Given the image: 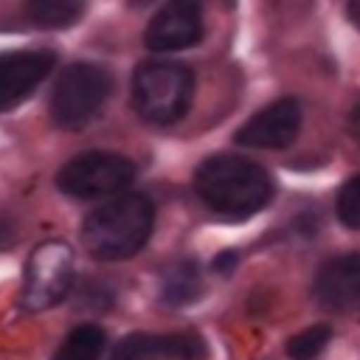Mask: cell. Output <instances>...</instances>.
Segmentation results:
<instances>
[{
    "instance_id": "cell-1",
    "label": "cell",
    "mask_w": 360,
    "mask_h": 360,
    "mask_svg": "<svg viewBox=\"0 0 360 360\" xmlns=\"http://www.w3.org/2000/svg\"><path fill=\"white\" fill-rule=\"evenodd\" d=\"M194 191L211 211L242 219L270 202L273 180L253 160L236 155H211L194 172Z\"/></svg>"
},
{
    "instance_id": "cell-8",
    "label": "cell",
    "mask_w": 360,
    "mask_h": 360,
    "mask_svg": "<svg viewBox=\"0 0 360 360\" xmlns=\"http://www.w3.org/2000/svg\"><path fill=\"white\" fill-rule=\"evenodd\" d=\"M301 129V104L295 98H278L250 115L233 135L236 143L250 149H284Z\"/></svg>"
},
{
    "instance_id": "cell-10",
    "label": "cell",
    "mask_w": 360,
    "mask_h": 360,
    "mask_svg": "<svg viewBox=\"0 0 360 360\" xmlns=\"http://www.w3.org/2000/svg\"><path fill=\"white\" fill-rule=\"evenodd\" d=\"M200 357H205V343L194 332H177V335L132 332L124 335L110 354V360H200Z\"/></svg>"
},
{
    "instance_id": "cell-3",
    "label": "cell",
    "mask_w": 360,
    "mask_h": 360,
    "mask_svg": "<svg viewBox=\"0 0 360 360\" xmlns=\"http://www.w3.org/2000/svg\"><path fill=\"white\" fill-rule=\"evenodd\" d=\"M194 98V73L183 62L146 59L132 73V107L149 124H174Z\"/></svg>"
},
{
    "instance_id": "cell-11",
    "label": "cell",
    "mask_w": 360,
    "mask_h": 360,
    "mask_svg": "<svg viewBox=\"0 0 360 360\" xmlns=\"http://www.w3.org/2000/svg\"><path fill=\"white\" fill-rule=\"evenodd\" d=\"M315 298L335 312L360 309V253L329 259L315 276Z\"/></svg>"
},
{
    "instance_id": "cell-19",
    "label": "cell",
    "mask_w": 360,
    "mask_h": 360,
    "mask_svg": "<svg viewBox=\"0 0 360 360\" xmlns=\"http://www.w3.org/2000/svg\"><path fill=\"white\" fill-rule=\"evenodd\" d=\"M352 127H354V132L360 135V107L354 110V115H352Z\"/></svg>"
},
{
    "instance_id": "cell-12",
    "label": "cell",
    "mask_w": 360,
    "mask_h": 360,
    "mask_svg": "<svg viewBox=\"0 0 360 360\" xmlns=\"http://www.w3.org/2000/svg\"><path fill=\"white\" fill-rule=\"evenodd\" d=\"M202 295V270L194 259H180L174 262L160 281V298L169 307H186L194 304Z\"/></svg>"
},
{
    "instance_id": "cell-15",
    "label": "cell",
    "mask_w": 360,
    "mask_h": 360,
    "mask_svg": "<svg viewBox=\"0 0 360 360\" xmlns=\"http://www.w3.org/2000/svg\"><path fill=\"white\" fill-rule=\"evenodd\" d=\"M329 338H332V329L329 326H309V329H304L301 335H295V338H290V343H287V354L292 357V360H312V357H318L321 352H323V346L329 343Z\"/></svg>"
},
{
    "instance_id": "cell-6",
    "label": "cell",
    "mask_w": 360,
    "mask_h": 360,
    "mask_svg": "<svg viewBox=\"0 0 360 360\" xmlns=\"http://www.w3.org/2000/svg\"><path fill=\"white\" fill-rule=\"evenodd\" d=\"M73 287V248L62 239L37 245L28 256L20 307L25 312H45L68 298Z\"/></svg>"
},
{
    "instance_id": "cell-4",
    "label": "cell",
    "mask_w": 360,
    "mask_h": 360,
    "mask_svg": "<svg viewBox=\"0 0 360 360\" xmlns=\"http://www.w3.org/2000/svg\"><path fill=\"white\" fill-rule=\"evenodd\" d=\"M112 79L96 62H73L68 65L51 93V118L62 129L87 127L104 107L110 96Z\"/></svg>"
},
{
    "instance_id": "cell-7",
    "label": "cell",
    "mask_w": 360,
    "mask_h": 360,
    "mask_svg": "<svg viewBox=\"0 0 360 360\" xmlns=\"http://www.w3.org/2000/svg\"><path fill=\"white\" fill-rule=\"evenodd\" d=\"M56 53L45 48L0 53V112L22 104L53 70Z\"/></svg>"
},
{
    "instance_id": "cell-2",
    "label": "cell",
    "mask_w": 360,
    "mask_h": 360,
    "mask_svg": "<svg viewBox=\"0 0 360 360\" xmlns=\"http://www.w3.org/2000/svg\"><path fill=\"white\" fill-rule=\"evenodd\" d=\"M155 225V205L146 194H118L93 208L82 225V242L98 262H121L135 256Z\"/></svg>"
},
{
    "instance_id": "cell-14",
    "label": "cell",
    "mask_w": 360,
    "mask_h": 360,
    "mask_svg": "<svg viewBox=\"0 0 360 360\" xmlns=\"http://www.w3.org/2000/svg\"><path fill=\"white\" fill-rule=\"evenodd\" d=\"M104 329L96 326V323H82L76 326L65 340L62 346L56 349L53 360H98L101 352H104Z\"/></svg>"
},
{
    "instance_id": "cell-18",
    "label": "cell",
    "mask_w": 360,
    "mask_h": 360,
    "mask_svg": "<svg viewBox=\"0 0 360 360\" xmlns=\"http://www.w3.org/2000/svg\"><path fill=\"white\" fill-rule=\"evenodd\" d=\"M349 17L360 25V3H352V6H349Z\"/></svg>"
},
{
    "instance_id": "cell-17",
    "label": "cell",
    "mask_w": 360,
    "mask_h": 360,
    "mask_svg": "<svg viewBox=\"0 0 360 360\" xmlns=\"http://www.w3.org/2000/svg\"><path fill=\"white\" fill-rule=\"evenodd\" d=\"M236 262H239V256H236V250H222V253H217V256H214V262H211V267H214L217 273H222V276H228V273H233V267H236Z\"/></svg>"
},
{
    "instance_id": "cell-9",
    "label": "cell",
    "mask_w": 360,
    "mask_h": 360,
    "mask_svg": "<svg viewBox=\"0 0 360 360\" xmlns=\"http://www.w3.org/2000/svg\"><path fill=\"white\" fill-rule=\"evenodd\" d=\"M200 39H202V11L191 0L166 3L163 8L155 11V17L149 20L143 31L146 48L160 51V53L191 48Z\"/></svg>"
},
{
    "instance_id": "cell-5",
    "label": "cell",
    "mask_w": 360,
    "mask_h": 360,
    "mask_svg": "<svg viewBox=\"0 0 360 360\" xmlns=\"http://www.w3.org/2000/svg\"><path fill=\"white\" fill-rule=\"evenodd\" d=\"M138 169L135 160L118 152H82L73 155L59 172H56V188L76 200H96V197H118L132 180Z\"/></svg>"
},
{
    "instance_id": "cell-13",
    "label": "cell",
    "mask_w": 360,
    "mask_h": 360,
    "mask_svg": "<svg viewBox=\"0 0 360 360\" xmlns=\"http://www.w3.org/2000/svg\"><path fill=\"white\" fill-rule=\"evenodd\" d=\"M28 20L42 28H70L84 14L82 0H31L25 6Z\"/></svg>"
},
{
    "instance_id": "cell-16",
    "label": "cell",
    "mask_w": 360,
    "mask_h": 360,
    "mask_svg": "<svg viewBox=\"0 0 360 360\" xmlns=\"http://www.w3.org/2000/svg\"><path fill=\"white\" fill-rule=\"evenodd\" d=\"M335 211H338V219H340L346 228L360 231V174L352 177V180H346V183L340 186Z\"/></svg>"
}]
</instances>
